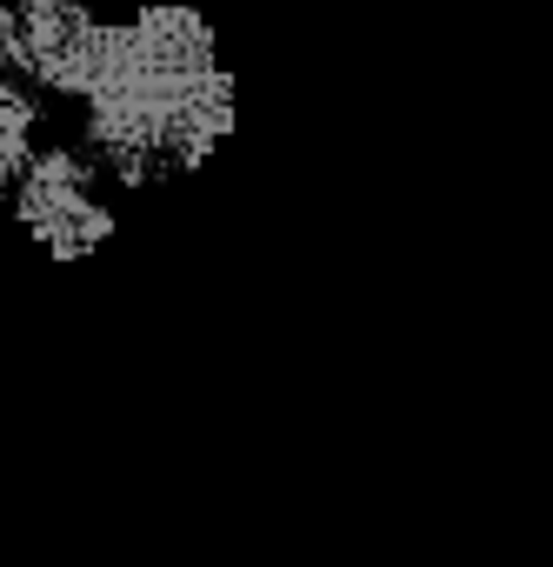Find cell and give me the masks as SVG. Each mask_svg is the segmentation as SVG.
Returning <instances> with one entry per match:
<instances>
[{"label":"cell","instance_id":"1","mask_svg":"<svg viewBox=\"0 0 553 567\" xmlns=\"http://www.w3.org/2000/svg\"><path fill=\"white\" fill-rule=\"evenodd\" d=\"M0 68L28 94L81 101L87 147L127 187L194 174L233 127V81L213 54V28L174 0L134 21H101L87 0H8Z\"/></svg>","mask_w":553,"mask_h":567},{"label":"cell","instance_id":"2","mask_svg":"<svg viewBox=\"0 0 553 567\" xmlns=\"http://www.w3.org/2000/svg\"><path fill=\"white\" fill-rule=\"evenodd\" d=\"M8 200H14L21 227H28L54 260L94 254V247L114 234V207L101 200L94 167H87L74 147H41L34 167L21 174V187H14Z\"/></svg>","mask_w":553,"mask_h":567},{"label":"cell","instance_id":"3","mask_svg":"<svg viewBox=\"0 0 553 567\" xmlns=\"http://www.w3.org/2000/svg\"><path fill=\"white\" fill-rule=\"evenodd\" d=\"M34 121H41V101L21 87V81H8L0 87V194H14L21 187V174L34 167Z\"/></svg>","mask_w":553,"mask_h":567}]
</instances>
